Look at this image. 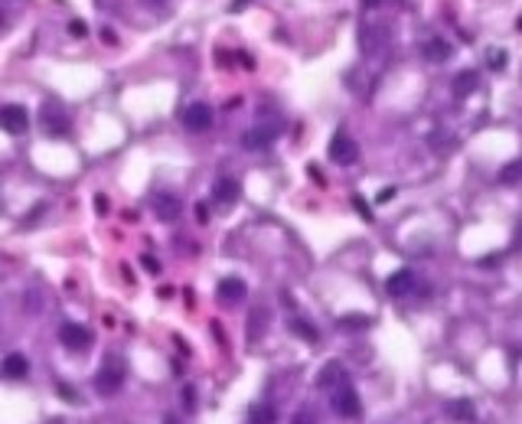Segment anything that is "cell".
<instances>
[{
  "label": "cell",
  "instance_id": "obj_1",
  "mask_svg": "<svg viewBox=\"0 0 522 424\" xmlns=\"http://www.w3.org/2000/svg\"><path fill=\"white\" fill-rule=\"evenodd\" d=\"M92 385H95V392L104 395V398L118 395V392H121V385H124V366H121V362L114 359V356H108V359L102 362V369L95 372Z\"/></svg>",
  "mask_w": 522,
  "mask_h": 424
},
{
  "label": "cell",
  "instance_id": "obj_2",
  "mask_svg": "<svg viewBox=\"0 0 522 424\" xmlns=\"http://www.w3.org/2000/svg\"><path fill=\"white\" fill-rule=\"evenodd\" d=\"M330 408L337 411L339 418H346V421H356V418L362 415V401H359L353 385L339 382L337 388H330Z\"/></svg>",
  "mask_w": 522,
  "mask_h": 424
},
{
  "label": "cell",
  "instance_id": "obj_3",
  "mask_svg": "<svg viewBox=\"0 0 522 424\" xmlns=\"http://www.w3.org/2000/svg\"><path fill=\"white\" fill-rule=\"evenodd\" d=\"M356 157H359V147H356V141L346 131H337L333 134V141H330V161L339 163V167H349V163H356Z\"/></svg>",
  "mask_w": 522,
  "mask_h": 424
},
{
  "label": "cell",
  "instance_id": "obj_4",
  "mask_svg": "<svg viewBox=\"0 0 522 424\" xmlns=\"http://www.w3.org/2000/svg\"><path fill=\"white\" fill-rule=\"evenodd\" d=\"M59 343H62L65 349H72V352L89 349L92 346V330L82 327V323H62V327H59Z\"/></svg>",
  "mask_w": 522,
  "mask_h": 424
},
{
  "label": "cell",
  "instance_id": "obj_5",
  "mask_svg": "<svg viewBox=\"0 0 522 424\" xmlns=\"http://www.w3.org/2000/svg\"><path fill=\"white\" fill-rule=\"evenodd\" d=\"M0 128L7 131V134H26L30 114H26L23 104H4L0 108Z\"/></svg>",
  "mask_w": 522,
  "mask_h": 424
},
{
  "label": "cell",
  "instance_id": "obj_6",
  "mask_svg": "<svg viewBox=\"0 0 522 424\" xmlns=\"http://www.w3.org/2000/svg\"><path fill=\"white\" fill-rule=\"evenodd\" d=\"M274 137H278V128L258 124V128H249L241 134V147H245V151H265V147H271Z\"/></svg>",
  "mask_w": 522,
  "mask_h": 424
},
{
  "label": "cell",
  "instance_id": "obj_7",
  "mask_svg": "<svg viewBox=\"0 0 522 424\" xmlns=\"http://www.w3.org/2000/svg\"><path fill=\"white\" fill-rule=\"evenodd\" d=\"M183 124H186V131H209L212 128V108L209 104H202V102H196V104H190L183 112Z\"/></svg>",
  "mask_w": 522,
  "mask_h": 424
},
{
  "label": "cell",
  "instance_id": "obj_8",
  "mask_svg": "<svg viewBox=\"0 0 522 424\" xmlns=\"http://www.w3.org/2000/svg\"><path fill=\"white\" fill-rule=\"evenodd\" d=\"M239 180H232V176H222L216 186H212V200L219 202V206H232V202H239Z\"/></svg>",
  "mask_w": 522,
  "mask_h": 424
},
{
  "label": "cell",
  "instance_id": "obj_9",
  "mask_svg": "<svg viewBox=\"0 0 522 424\" xmlns=\"http://www.w3.org/2000/svg\"><path fill=\"white\" fill-rule=\"evenodd\" d=\"M386 290H388L392 297H408L411 290H415V271H408V268L395 271L392 278L386 281Z\"/></svg>",
  "mask_w": 522,
  "mask_h": 424
},
{
  "label": "cell",
  "instance_id": "obj_10",
  "mask_svg": "<svg viewBox=\"0 0 522 424\" xmlns=\"http://www.w3.org/2000/svg\"><path fill=\"white\" fill-rule=\"evenodd\" d=\"M26 372H30V362H26L23 352H10L0 362V376L4 379H26Z\"/></svg>",
  "mask_w": 522,
  "mask_h": 424
},
{
  "label": "cell",
  "instance_id": "obj_11",
  "mask_svg": "<svg viewBox=\"0 0 522 424\" xmlns=\"http://www.w3.org/2000/svg\"><path fill=\"white\" fill-rule=\"evenodd\" d=\"M216 297L222 300V304H239L241 297H245V281L239 278H222L216 288Z\"/></svg>",
  "mask_w": 522,
  "mask_h": 424
},
{
  "label": "cell",
  "instance_id": "obj_12",
  "mask_svg": "<svg viewBox=\"0 0 522 424\" xmlns=\"http://www.w3.org/2000/svg\"><path fill=\"white\" fill-rule=\"evenodd\" d=\"M268 330V307H255V310L249 313V323H245V333H249L251 343H258V339L265 337Z\"/></svg>",
  "mask_w": 522,
  "mask_h": 424
},
{
  "label": "cell",
  "instance_id": "obj_13",
  "mask_svg": "<svg viewBox=\"0 0 522 424\" xmlns=\"http://www.w3.org/2000/svg\"><path fill=\"white\" fill-rule=\"evenodd\" d=\"M153 212H157V219L170 222V219L180 216V200H177V196H167V192H161V196H153Z\"/></svg>",
  "mask_w": 522,
  "mask_h": 424
},
{
  "label": "cell",
  "instance_id": "obj_14",
  "mask_svg": "<svg viewBox=\"0 0 522 424\" xmlns=\"http://www.w3.org/2000/svg\"><path fill=\"white\" fill-rule=\"evenodd\" d=\"M339 382H346V369L339 366V362H327V366L320 369V376H317V385H320V388H337Z\"/></svg>",
  "mask_w": 522,
  "mask_h": 424
},
{
  "label": "cell",
  "instance_id": "obj_15",
  "mask_svg": "<svg viewBox=\"0 0 522 424\" xmlns=\"http://www.w3.org/2000/svg\"><path fill=\"white\" fill-rule=\"evenodd\" d=\"M447 415L454 418V421H474L477 408H474V401L470 398H457V401H450L447 405Z\"/></svg>",
  "mask_w": 522,
  "mask_h": 424
},
{
  "label": "cell",
  "instance_id": "obj_16",
  "mask_svg": "<svg viewBox=\"0 0 522 424\" xmlns=\"http://www.w3.org/2000/svg\"><path fill=\"white\" fill-rule=\"evenodd\" d=\"M43 124H46L49 134H65V131H69V121H65V114H59L56 108H46V114H43Z\"/></svg>",
  "mask_w": 522,
  "mask_h": 424
},
{
  "label": "cell",
  "instance_id": "obj_17",
  "mask_svg": "<svg viewBox=\"0 0 522 424\" xmlns=\"http://www.w3.org/2000/svg\"><path fill=\"white\" fill-rule=\"evenodd\" d=\"M425 59L428 62H444V59H450V46L444 40H428L425 43Z\"/></svg>",
  "mask_w": 522,
  "mask_h": 424
},
{
  "label": "cell",
  "instance_id": "obj_18",
  "mask_svg": "<svg viewBox=\"0 0 522 424\" xmlns=\"http://www.w3.org/2000/svg\"><path fill=\"white\" fill-rule=\"evenodd\" d=\"M245 424H278V411H274L271 405H255V408L249 411V421Z\"/></svg>",
  "mask_w": 522,
  "mask_h": 424
},
{
  "label": "cell",
  "instance_id": "obj_19",
  "mask_svg": "<svg viewBox=\"0 0 522 424\" xmlns=\"http://www.w3.org/2000/svg\"><path fill=\"white\" fill-rule=\"evenodd\" d=\"M477 72H470V69H467V72H460L457 79H454V92H457V95H467V92H474L477 88Z\"/></svg>",
  "mask_w": 522,
  "mask_h": 424
},
{
  "label": "cell",
  "instance_id": "obj_20",
  "mask_svg": "<svg viewBox=\"0 0 522 424\" xmlns=\"http://www.w3.org/2000/svg\"><path fill=\"white\" fill-rule=\"evenodd\" d=\"M290 330H294L300 339H307V343H317V339H320V333H317V330H313L307 320H294V323H290Z\"/></svg>",
  "mask_w": 522,
  "mask_h": 424
},
{
  "label": "cell",
  "instance_id": "obj_21",
  "mask_svg": "<svg viewBox=\"0 0 522 424\" xmlns=\"http://www.w3.org/2000/svg\"><path fill=\"white\" fill-rule=\"evenodd\" d=\"M369 317H339V327L343 330H366L369 327Z\"/></svg>",
  "mask_w": 522,
  "mask_h": 424
},
{
  "label": "cell",
  "instance_id": "obj_22",
  "mask_svg": "<svg viewBox=\"0 0 522 424\" xmlns=\"http://www.w3.org/2000/svg\"><path fill=\"white\" fill-rule=\"evenodd\" d=\"M519 176H522V161H516V163H509V167H503L499 180H503V183H516Z\"/></svg>",
  "mask_w": 522,
  "mask_h": 424
},
{
  "label": "cell",
  "instance_id": "obj_23",
  "mask_svg": "<svg viewBox=\"0 0 522 424\" xmlns=\"http://www.w3.org/2000/svg\"><path fill=\"white\" fill-rule=\"evenodd\" d=\"M290 424H317V415H313L310 408H300L298 415L290 418Z\"/></svg>",
  "mask_w": 522,
  "mask_h": 424
},
{
  "label": "cell",
  "instance_id": "obj_24",
  "mask_svg": "<svg viewBox=\"0 0 522 424\" xmlns=\"http://www.w3.org/2000/svg\"><path fill=\"white\" fill-rule=\"evenodd\" d=\"M490 69H503V65H506V53H503V49H490Z\"/></svg>",
  "mask_w": 522,
  "mask_h": 424
},
{
  "label": "cell",
  "instance_id": "obj_25",
  "mask_svg": "<svg viewBox=\"0 0 522 424\" xmlns=\"http://www.w3.org/2000/svg\"><path fill=\"white\" fill-rule=\"evenodd\" d=\"M183 401H186V408H190V411L196 408V392L190 388V385H186V392H183Z\"/></svg>",
  "mask_w": 522,
  "mask_h": 424
},
{
  "label": "cell",
  "instance_id": "obj_26",
  "mask_svg": "<svg viewBox=\"0 0 522 424\" xmlns=\"http://www.w3.org/2000/svg\"><path fill=\"white\" fill-rule=\"evenodd\" d=\"M59 398H69V401H79V395L69 388V385H59Z\"/></svg>",
  "mask_w": 522,
  "mask_h": 424
},
{
  "label": "cell",
  "instance_id": "obj_27",
  "mask_svg": "<svg viewBox=\"0 0 522 424\" xmlns=\"http://www.w3.org/2000/svg\"><path fill=\"white\" fill-rule=\"evenodd\" d=\"M392 196H395V186H386V190L379 192V202H388V200H392Z\"/></svg>",
  "mask_w": 522,
  "mask_h": 424
},
{
  "label": "cell",
  "instance_id": "obj_28",
  "mask_svg": "<svg viewBox=\"0 0 522 424\" xmlns=\"http://www.w3.org/2000/svg\"><path fill=\"white\" fill-rule=\"evenodd\" d=\"M353 202H356V209H359V212H362V216H366V219H372V212H369V206H366V202H362V200H359V196H356V200H353Z\"/></svg>",
  "mask_w": 522,
  "mask_h": 424
},
{
  "label": "cell",
  "instance_id": "obj_29",
  "mask_svg": "<svg viewBox=\"0 0 522 424\" xmlns=\"http://www.w3.org/2000/svg\"><path fill=\"white\" fill-rule=\"evenodd\" d=\"M144 4H151V7H163L167 0H144Z\"/></svg>",
  "mask_w": 522,
  "mask_h": 424
},
{
  "label": "cell",
  "instance_id": "obj_30",
  "mask_svg": "<svg viewBox=\"0 0 522 424\" xmlns=\"http://www.w3.org/2000/svg\"><path fill=\"white\" fill-rule=\"evenodd\" d=\"M362 4H366V7H376V4H382V0H362Z\"/></svg>",
  "mask_w": 522,
  "mask_h": 424
},
{
  "label": "cell",
  "instance_id": "obj_31",
  "mask_svg": "<svg viewBox=\"0 0 522 424\" xmlns=\"http://www.w3.org/2000/svg\"><path fill=\"white\" fill-rule=\"evenodd\" d=\"M241 4H245V0H232V10H241Z\"/></svg>",
  "mask_w": 522,
  "mask_h": 424
},
{
  "label": "cell",
  "instance_id": "obj_32",
  "mask_svg": "<svg viewBox=\"0 0 522 424\" xmlns=\"http://www.w3.org/2000/svg\"><path fill=\"white\" fill-rule=\"evenodd\" d=\"M46 424H65V421H59V418H53V421H46Z\"/></svg>",
  "mask_w": 522,
  "mask_h": 424
},
{
  "label": "cell",
  "instance_id": "obj_33",
  "mask_svg": "<svg viewBox=\"0 0 522 424\" xmlns=\"http://www.w3.org/2000/svg\"><path fill=\"white\" fill-rule=\"evenodd\" d=\"M163 424H177V418H167V421H163Z\"/></svg>",
  "mask_w": 522,
  "mask_h": 424
},
{
  "label": "cell",
  "instance_id": "obj_34",
  "mask_svg": "<svg viewBox=\"0 0 522 424\" xmlns=\"http://www.w3.org/2000/svg\"><path fill=\"white\" fill-rule=\"evenodd\" d=\"M516 26H519V30H522V16H519V20H516Z\"/></svg>",
  "mask_w": 522,
  "mask_h": 424
}]
</instances>
